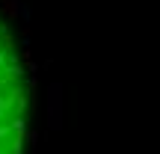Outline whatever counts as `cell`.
I'll return each instance as SVG.
<instances>
[{
    "mask_svg": "<svg viewBox=\"0 0 160 154\" xmlns=\"http://www.w3.org/2000/svg\"><path fill=\"white\" fill-rule=\"evenodd\" d=\"M30 116V80L21 47L0 15V154H21Z\"/></svg>",
    "mask_w": 160,
    "mask_h": 154,
    "instance_id": "cell-1",
    "label": "cell"
}]
</instances>
